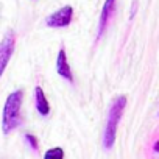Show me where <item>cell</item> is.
I'll list each match as a JSON object with an SVG mask.
<instances>
[{
  "label": "cell",
  "mask_w": 159,
  "mask_h": 159,
  "mask_svg": "<svg viewBox=\"0 0 159 159\" xmlns=\"http://www.w3.org/2000/svg\"><path fill=\"white\" fill-rule=\"evenodd\" d=\"M22 102H24V91L17 89L11 92L5 102L3 114H2V131L3 134H10L13 129L19 128L22 125Z\"/></svg>",
  "instance_id": "obj_1"
},
{
  "label": "cell",
  "mask_w": 159,
  "mask_h": 159,
  "mask_svg": "<svg viewBox=\"0 0 159 159\" xmlns=\"http://www.w3.org/2000/svg\"><path fill=\"white\" fill-rule=\"evenodd\" d=\"M126 106V97L125 95H117L109 106V114H108V122L105 126V133H103V147L106 150L112 148L114 142H116V134H117V126L119 122L123 116Z\"/></svg>",
  "instance_id": "obj_2"
},
{
  "label": "cell",
  "mask_w": 159,
  "mask_h": 159,
  "mask_svg": "<svg viewBox=\"0 0 159 159\" xmlns=\"http://www.w3.org/2000/svg\"><path fill=\"white\" fill-rule=\"evenodd\" d=\"M14 45H16V34L13 30H10L3 39L0 41V78H2L11 56H13V52H14Z\"/></svg>",
  "instance_id": "obj_3"
},
{
  "label": "cell",
  "mask_w": 159,
  "mask_h": 159,
  "mask_svg": "<svg viewBox=\"0 0 159 159\" xmlns=\"http://www.w3.org/2000/svg\"><path fill=\"white\" fill-rule=\"evenodd\" d=\"M72 17H73V8L70 5H66L61 10L55 11L53 14H50L45 19V24L50 28H64V27L70 25Z\"/></svg>",
  "instance_id": "obj_4"
},
{
  "label": "cell",
  "mask_w": 159,
  "mask_h": 159,
  "mask_svg": "<svg viewBox=\"0 0 159 159\" xmlns=\"http://www.w3.org/2000/svg\"><path fill=\"white\" fill-rule=\"evenodd\" d=\"M116 14V0H106L103 8H102V13H100V17H98V28H97V41L103 38L108 25H109V20L112 19V16Z\"/></svg>",
  "instance_id": "obj_5"
},
{
  "label": "cell",
  "mask_w": 159,
  "mask_h": 159,
  "mask_svg": "<svg viewBox=\"0 0 159 159\" xmlns=\"http://www.w3.org/2000/svg\"><path fill=\"white\" fill-rule=\"evenodd\" d=\"M56 72L61 78H64L66 81L69 83H73V75H72V70H70V66H69V61H67V55H66V50L64 47L59 48L58 52V58H56Z\"/></svg>",
  "instance_id": "obj_6"
},
{
  "label": "cell",
  "mask_w": 159,
  "mask_h": 159,
  "mask_svg": "<svg viewBox=\"0 0 159 159\" xmlns=\"http://www.w3.org/2000/svg\"><path fill=\"white\" fill-rule=\"evenodd\" d=\"M34 102H36V111L42 117L50 114V103H48V100H47V97H45V94H44L41 86L34 88Z\"/></svg>",
  "instance_id": "obj_7"
},
{
  "label": "cell",
  "mask_w": 159,
  "mask_h": 159,
  "mask_svg": "<svg viewBox=\"0 0 159 159\" xmlns=\"http://www.w3.org/2000/svg\"><path fill=\"white\" fill-rule=\"evenodd\" d=\"M44 159H64V150L61 147H53L45 151Z\"/></svg>",
  "instance_id": "obj_8"
},
{
  "label": "cell",
  "mask_w": 159,
  "mask_h": 159,
  "mask_svg": "<svg viewBox=\"0 0 159 159\" xmlns=\"http://www.w3.org/2000/svg\"><path fill=\"white\" fill-rule=\"evenodd\" d=\"M25 142L30 145V148H31V150H34V151H38V150H39L38 139H36L33 134H25Z\"/></svg>",
  "instance_id": "obj_9"
},
{
  "label": "cell",
  "mask_w": 159,
  "mask_h": 159,
  "mask_svg": "<svg viewBox=\"0 0 159 159\" xmlns=\"http://www.w3.org/2000/svg\"><path fill=\"white\" fill-rule=\"evenodd\" d=\"M153 150H154L156 153H159V140H156V142H154V147H153Z\"/></svg>",
  "instance_id": "obj_10"
},
{
  "label": "cell",
  "mask_w": 159,
  "mask_h": 159,
  "mask_svg": "<svg viewBox=\"0 0 159 159\" xmlns=\"http://www.w3.org/2000/svg\"><path fill=\"white\" fill-rule=\"evenodd\" d=\"M157 114H159V112H157Z\"/></svg>",
  "instance_id": "obj_11"
}]
</instances>
